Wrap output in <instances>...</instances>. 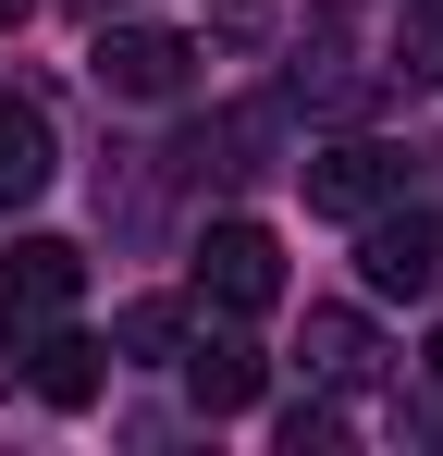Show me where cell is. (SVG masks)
Returning <instances> with one entry per match:
<instances>
[{
    "label": "cell",
    "instance_id": "obj_8",
    "mask_svg": "<svg viewBox=\"0 0 443 456\" xmlns=\"http://www.w3.org/2000/svg\"><path fill=\"white\" fill-rule=\"evenodd\" d=\"M308 370H320V382H369V370H382V346H369L358 308H308Z\"/></svg>",
    "mask_w": 443,
    "mask_h": 456
},
{
    "label": "cell",
    "instance_id": "obj_1",
    "mask_svg": "<svg viewBox=\"0 0 443 456\" xmlns=\"http://www.w3.org/2000/svg\"><path fill=\"white\" fill-rule=\"evenodd\" d=\"M197 297H210L222 321L284 308V247H271V223H210L197 234Z\"/></svg>",
    "mask_w": 443,
    "mask_h": 456
},
{
    "label": "cell",
    "instance_id": "obj_9",
    "mask_svg": "<svg viewBox=\"0 0 443 456\" xmlns=\"http://www.w3.org/2000/svg\"><path fill=\"white\" fill-rule=\"evenodd\" d=\"M111 358H185V308H173V297H136L124 321H111Z\"/></svg>",
    "mask_w": 443,
    "mask_h": 456
},
{
    "label": "cell",
    "instance_id": "obj_10",
    "mask_svg": "<svg viewBox=\"0 0 443 456\" xmlns=\"http://www.w3.org/2000/svg\"><path fill=\"white\" fill-rule=\"evenodd\" d=\"M333 444H345L333 407H284V456H333Z\"/></svg>",
    "mask_w": 443,
    "mask_h": 456
},
{
    "label": "cell",
    "instance_id": "obj_11",
    "mask_svg": "<svg viewBox=\"0 0 443 456\" xmlns=\"http://www.w3.org/2000/svg\"><path fill=\"white\" fill-rule=\"evenodd\" d=\"M25 12H37V0H0V25H25Z\"/></svg>",
    "mask_w": 443,
    "mask_h": 456
},
{
    "label": "cell",
    "instance_id": "obj_12",
    "mask_svg": "<svg viewBox=\"0 0 443 456\" xmlns=\"http://www.w3.org/2000/svg\"><path fill=\"white\" fill-rule=\"evenodd\" d=\"M431 382H443V333H431Z\"/></svg>",
    "mask_w": 443,
    "mask_h": 456
},
{
    "label": "cell",
    "instance_id": "obj_6",
    "mask_svg": "<svg viewBox=\"0 0 443 456\" xmlns=\"http://www.w3.org/2000/svg\"><path fill=\"white\" fill-rule=\"evenodd\" d=\"M50 173H62V149H50V111H37L25 86H0V210L50 198Z\"/></svg>",
    "mask_w": 443,
    "mask_h": 456
},
{
    "label": "cell",
    "instance_id": "obj_4",
    "mask_svg": "<svg viewBox=\"0 0 443 456\" xmlns=\"http://www.w3.org/2000/svg\"><path fill=\"white\" fill-rule=\"evenodd\" d=\"M86 75L111 86V99H185V75H197V50H185L173 25H111V37L86 50Z\"/></svg>",
    "mask_w": 443,
    "mask_h": 456
},
{
    "label": "cell",
    "instance_id": "obj_2",
    "mask_svg": "<svg viewBox=\"0 0 443 456\" xmlns=\"http://www.w3.org/2000/svg\"><path fill=\"white\" fill-rule=\"evenodd\" d=\"M295 185H308V210L369 223L382 198H407V160L382 149V136H333V149H308V160H295Z\"/></svg>",
    "mask_w": 443,
    "mask_h": 456
},
{
    "label": "cell",
    "instance_id": "obj_7",
    "mask_svg": "<svg viewBox=\"0 0 443 456\" xmlns=\"http://www.w3.org/2000/svg\"><path fill=\"white\" fill-rule=\"evenodd\" d=\"M259 346H234V333H210V346H185V395L210 407V419H234V407H259Z\"/></svg>",
    "mask_w": 443,
    "mask_h": 456
},
{
    "label": "cell",
    "instance_id": "obj_5",
    "mask_svg": "<svg viewBox=\"0 0 443 456\" xmlns=\"http://www.w3.org/2000/svg\"><path fill=\"white\" fill-rule=\"evenodd\" d=\"M74 297H86V247H62V234H25V247L0 259V308H12V321H62Z\"/></svg>",
    "mask_w": 443,
    "mask_h": 456
},
{
    "label": "cell",
    "instance_id": "obj_3",
    "mask_svg": "<svg viewBox=\"0 0 443 456\" xmlns=\"http://www.w3.org/2000/svg\"><path fill=\"white\" fill-rule=\"evenodd\" d=\"M358 272H369V297H431L443 284V223L382 198V210L358 223Z\"/></svg>",
    "mask_w": 443,
    "mask_h": 456
},
{
    "label": "cell",
    "instance_id": "obj_13",
    "mask_svg": "<svg viewBox=\"0 0 443 456\" xmlns=\"http://www.w3.org/2000/svg\"><path fill=\"white\" fill-rule=\"evenodd\" d=\"M431 75H443V50H431Z\"/></svg>",
    "mask_w": 443,
    "mask_h": 456
}]
</instances>
